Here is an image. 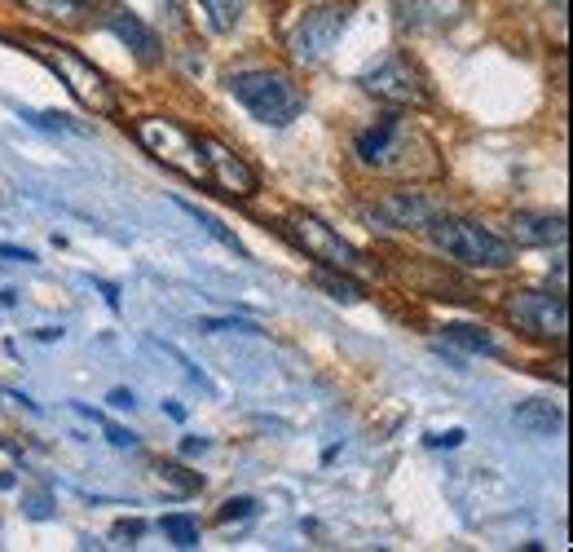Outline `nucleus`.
<instances>
[{
	"mask_svg": "<svg viewBox=\"0 0 573 552\" xmlns=\"http://www.w3.org/2000/svg\"><path fill=\"white\" fill-rule=\"evenodd\" d=\"M27 44H31V53H35L40 62H49V66L58 71V80L71 88V97H75L84 111H93V115H102V119H115V115H119V102H115L111 80H106L88 58H80L75 49H66V44H58V40H44V35H27Z\"/></svg>",
	"mask_w": 573,
	"mask_h": 552,
	"instance_id": "1",
	"label": "nucleus"
},
{
	"mask_svg": "<svg viewBox=\"0 0 573 552\" xmlns=\"http://www.w3.org/2000/svg\"><path fill=\"white\" fill-rule=\"evenodd\" d=\"M428 235L433 243L459 261V265H472V270H508L517 261L512 243H503L499 235H490L486 226L477 221H459V217H433L428 221Z\"/></svg>",
	"mask_w": 573,
	"mask_h": 552,
	"instance_id": "2",
	"label": "nucleus"
},
{
	"mask_svg": "<svg viewBox=\"0 0 573 552\" xmlns=\"http://www.w3.org/2000/svg\"><path fill=\"white\" fill-rule=\"evenodd\" d=\"M230 93L261 119V124H274V128H286L300 111H304V97L300 88L291 84V75L283 71H239L230 75Z\"/></svg>",
	"mask_w": 573,
	"mask_h": 552,
	"instance_id": "3",
	"label": "nucleus"
},
{
	"mask_svg": "<svg viewBox=\"0 0 573 552\" xmlns=\"http://www.w3.org/2000/svg\"><path fill=\"white\" fill-rule=\"evenodd\" d=\"M137 142L159 159V164H168L173 173H181V177H190V181H212L208 177V155H204V142L199 137H190L177 119H159V115H150V119H137Z\"/></svg>",
	"mask_w": 573,
	"mask_h": 552,
	"instance_id": "4",
	"label": "nucleus"
},
{
	"mask_svg": "<svg viewBox=\"0 0 573 552\" xmlns=\"http://www.w3.org/2000/svg\"><path fill=\"white\" fill-rule=\"evenodd\" d=\"M348 13H353V4H348V0H335V4L309 9V13H304L295 27H291V35H286V49H291V58H295V62H304V66L322 62V58L335 49L340 31L348 27Z\"/></svg>",
	"mask_w": 573,
	"mask_h": 552,
	"instance_id": "5",
	"label": "nucleus"
},
{
	"mask_svg": "<svg viewBox=\"0 0 573 552\" xmlns=\"http://www.w3.org/2000/svg\"><path fill=\"white\" fill-rule=\"evenodd\" d=\"M357 84H362L371 97L388 102V106H424V102H428V84H424L419 66H415L410 58H402V53H388V58H379L375 66H366Z\"/></svg>",
	"mask_w": 573,
	"mask_h": 552,
	"instance_id": "6",
	"label": "nucleus"
},
{
	"mask_svg": "<svg viewBox=\"0 0 573 552\" xmlns=\"http://www.w3.org/2000/svg\"><path fill=\"white\" fill-rule=\"evenodd\" d=\"M286 230H291V239L313 257V261H322V265H331V270H362V252L353 248V243H344L326 221H317L313 212H291L286 217Z\"/></svg>",
	"mask_w": 573,
	"mask_h": 552,
	"instance_id": "7",
	"label": "nucleus"
},
{
	"mask_svg": "<svg viewBox=\"0 0 573 552\" xmlns=\"http://www.w3.org/2000/svg\"><path fill=\"white\" fill-rule=\"evenodd\" d=\"M508 314L530 336L565 341V332H570V305H565L561 292H512L508 296Z\"/></svg>",
	"mask_w": 573,
	"mask_h": 552,
	"instance_id": "8",
	"label": "nucleus"
},
{
	"mask_svg": "<svg viewBox=\"0 0 573 552\" xmlns=\"http://www.w3.org/2000/svg\"><path fill=\"white\" fill-rule=\"evenodd\" d=\"M419 137L406 133L402 115H379L362 137H357V159L371 164V168H384V173H402L406 168V150L415 146Z\"/></svg>",
	"mask_w": 573,
	"mask_h": 552,
	"instance_id": "9",
	"label": "nucleus"
},
{
	"mask_svg": "<svg viewBox=\"0 0 573 552\" xmlns=\"http://www.w3.org/2000/svg\"><path fill=\"white\" fill-rule=\"evenodd\" d=\"M366 217L379 226H393V230H428V221L441 217V204L424 190H388L384 199H375L366 208Z\"/></svg>",
	"mask_w": 573,
	"mask_h": 552,
	"instance_id": "10",
	"label": "nucleus"
},
{
	"mask_svg": "<svg viewBox=\"0 0 573 552\" xmlns=\"http://www.w3.org/2000/svg\"><path fill=\"white\" fill-rule=\"evenodd\" d=\"M204 142V155H208V177L217 181V186H226V190H235V195H257V173L243 164V155H235L226 142H217V137H199Z\"/></svg>",
	"mask_w": 573,
	"mask_h": 552,
	"instance_id": "11",
	"label": "nucleus"
},
{
	"mask_svg": "<svg viewBox=\"0 0 573 552\" xmlns=\"http://www.w3.org/2000/svg\"><path fill=\"white\" fill-rule=\"evenodd\" d=\"M106 27H111V31H115V35H119V40H124L142 62H159V58H164L159 35H155L137 13H128V9H111V13H106Z\"/></svg>",
	"mask_w": 573,
	"mask_h": 552,
	"instance_id": "12",
	"label": "nucleus"
},
{
	"mask_svg": "<svg viewBox=\"0 0 573 552\" xmlns=\"http://www.w3.org/2000/svg\"><path fill=\"white\" fill-rule=\"evenodd\" d=\"M565 217L561 212H517L512 217V239L525 248H548V243H565Z\"/></svg>",
	"mask_w": 573,
	"mask_h": 552,
	"instance_id": "13",
	"label": "nucleus"
},
{
	"mask_svg": "<svg viewBox=\"0 0 573 552\" xmlns=\"http://www.w3.org/2000/svg\"><path fill=\"white\" fill-rule=\"evenodd\" d=\"M517 429H525V434H534V438H552V434H561V412L552 407V403H525V407H517Z\"/></svg>",
	"mask_w": 573,
	"mask_h": 552,
	"instance_id": "14",
	"label": "nucleus"
},
{
	"mask_svg": "<svg viewBox=\"0 0 573 552\" xmlns=\"http://www.w3.org/2000/svg\"><path fill=\"white\" fill-rule=\"evenodd\" d=\"M35 13H44L49 22H62V27H84L93 4L97 0H27Z\"/></svg>",
	"mask_w": 573,
	"mask_h": 552,
	"instance_id": "15",
	"label": "nucleus"
},
{
	"mask_svg": "<svg viewBox=\"0 0 573 552\" xmlns=\"http://www.w3.org/2000/svg\"><path fill=\"white\" fill-rule=\"evenodd\" d=\"M313 283L322 288V292H331L335 301H362V283L357 279H348V270H313Z\"/></svg>",
	"mask_w": 573,
	"mask_h": 552,
	"instance_id": "16",
	"label": "nucleus"
},
{
	"mask_svg": "<svg viewBox=\"0 0 573 552\" xmlns=\"http://www.w3.org/2000/svg\"><path fill=\"white\" fill-rule=\"evenodd\" d=\"M159 531H164L177 549H199V518H190V513H168V518L159 522Z\"/></svg>",
	"mask_w": 573,
	"mask_h": 552,
	"instance_id": "17",
	"label": "nucleus"
},
{
	"mask_svg": "<svg viewBox=\"0 0 573 552\" xmlns=\"http://www.w3.org/2000/svg\"><path fill=\"white\" fill-rule=\"evenodd\" d=\"M199 4H204V13H208L212 31H235L239 18H243V9H248V0H199Z\"/></svg>",
	"mask_w": 573,
	"mask_h": 552,
	"instance_id": "18",
	"label": "nucleus"
},
{
	"mask_svg": "<svg viewBox=\"0 0 573 552\" xmlns=\"http://www.w3.org/2000/svg\"><path fill=\"white\" fill-rule=\"evenodd\" d=\"M441 332H446V341H455V345H463V350H472V354H494V341H490L481 327L450 323V327H441Z\"/></svg>",
	"mask_w": 573,
	"mask_h": 552,
	"instance_id": "19",
	"label": "nucleus"
},
{
	"mask_svg": "<svg viewBox=\"0 0 573 552\" xmlns=\"http://www.w3.org/2000/svg\"><path fill=\"white\" fill-rule=\"evenodd\" d=\"M177 204H181V208H186V212H190V217H195V221H199V226H204V230H208L212 239H221L226 248H235V252H243V243H239V239H235V235H230V230H226V226H221L217 217H208V212H199V208H195V204H186V199H177Z\"/></svg>",
	"mask_w": 573,
	"mask_h": 552,
	"instance_id": "20",
	"label": "nucleus"
},
{
	"mask_svg": "<svg viewBox=\"0 0 573 552\" xmlns=\"http://www.w3.org/2000/svg\"><path fill=\"white\" fill-rule=\"evenodd\" d=\"M199 327L204 332H248V336H261V327L248 323V319H204Z\"/></svg>",
	"mask_w": 573,
	"mask_h": 552,
	"instance_id": "21",
	"label": "nucleus"
},
{
	"mask_svg": "<svg viewBox=\"0 0 573 552\" xmlns=\"http://www.w3.org/2000/svg\"><path fill=\"white\" fill-rule=\"evenodd\" d=\"M252 513H257V500L243 496V500H230V504L217 513V522H243V518H252Z\"/></svg>",
	"mask_w": 573,
	"mask_h": 552,
	"instance_id": "22",
	"label": "nucleus"
},
{
	"mask_svg": "<svg viewBox=\"0 0 573 552\" xmlns=\"http://www.w3.org/2000/svg\"><path fill=\"white\" fill-rule=\"evenodd\" d=\"M159 473H164V478H168V482H181V487H186V491H199V487H204V482H199V478H181V469H177V465H164V469H159Z\"/></svg>",
	"mask_w": 573,
	"mask_h": 552,
	"instance_id": "23",
	"label": "nucleus"
},
{
	"mask_svg": "<svg viewBox=\"0 0 573 552\" xmlns=\"http://www.w3.org/2000/svg\"><path fill=\"white\" fill-rule=\"evenodd\" d=\"M463 442V429H450V434H433L428 447H459Z\"/></svg>",
	"mask_w": 573,
	"mask_h": 552,
	"instance_id": "24",
	"label": "nucleus"
},
{
	"mask_svg": "<svg viewBox=\"0 0 573 552\" xmlns=\"http://www.w3.org/2000/svg\"><path fill=\"white\" fill-rule=\"evenodd\" d=\"M142 531H146L142 522H119L115 527V540H142Z\"/></svg>",
	"mask_w": 573,
	"mask_h": 552,
	"instance_id": "25",
	"label": "nucleus"
},
{
	"mask_svg": "<svg viewBox=\"0 0 573 552\" xmlns=\"http://www.w3.org/2000/svg\"><path fill=\"white\" fill-rule=\"evenodd\" d=\"M106 438H111L115 447H137V438H133V434H124V429H115V425H106Z\"/></svg>",
	"mask_w": 573,
	"mask_h": 552,
	"instance_id": "26",
	"label": "nucleus"
},
{
	"mask_svg": "<svg viewBox=\"0 0 573 552\" xmlns=\"http://www.w3.org/2000/svg\"><path fill=\"white\" fill-rule=\"evenodd\" d=\"M111 407L128 412V407H137V403H133V394H128V389H115V394H111Z\"/></svg>",
	"mask_w": 573,
	"mask_h": 552,
	"instance_id": "27",
	"label": "nucleus"
},
{
	"mask_svg": "<svg viewBox=\"0 0 573 552\" xmlns=\"http://www.w3.org/2000/svg\"><path fill=\"white\" fill-rule=\"evenodd\" d=\"M204 451H208L204 438H186V447H181V456H204Z\"/></svg>",
	"mask_w": 573,
	"mask_h": 552,
	"instance_id": "28",
	"label": "nucleus"
}]
</instances>
